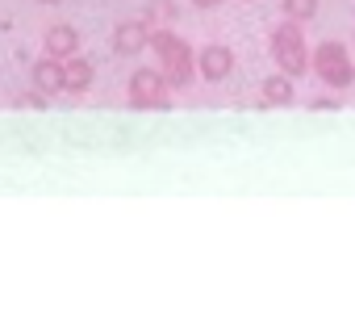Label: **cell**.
<instances>
[{"label": "cell", "instance_id": "obj_15", "mask_svg": "<svg viewBox=\"0 0 355 314\" xmlns=\"http://www.w3.org/2000/svg\"><path fill=\"white\" fill-rule=\"evenodd\" d=\"M313 109H338V101H330V97H318V101H313Z\"/></svg>", "mask_w": 355, "mask_h": 314}, {"label": "cell", "instance_id": "obj_5", "mask_svg": "<svg viewBox=\"0 0 355 314\" xmlns=\"http://www.w3.org/2000/svg\"><path fill=\"white\" fill-rule=\"evenodd\" d=\"M230 72H234V51L226 42H205L197 51V80L222 84V80H230Z\"/></svg>", "mask_w": 355, "mask_h": 314}, {"label": "cell", "instance_id": "obj_11", "mask_svg": "<svg viewBox=\"0 0 355 314\" xmlns=\"http://www.w3.org/2000/svg\"><path fill=\"white\" fill-rule=\"evenodd\" d=\"M150 30H163V26H175L180 22V5L175 0H150L146 5V17H142Z\"/></svg>", "mask_w": 355, "mask_h": 314}, {"label": "cell", "instance_id": "obj_12", "mask_svg": "<svg viewBox=\"0 0 355 314\" xmlns=\"http://www.w3.org/2000/svg\"><path fill=\"white\" fill-rule=\"evenodd\" d=\"M280 13L288 17V22H313L318 17V0H280Z\"/></svg>", "mask_w": 355, "mask_h": 314}, {"label": "cell", "instance_id": "obj_14", "mask_svg": "<svg viewBox=\"0 0 355 314\" xmlns=\"http://www.w3.org/2000/svg\"><path fill=\"white\" fill-rule=\"evenodd\" d=\"M189 5H197L201 13H209V9H222V5H226V0H189Z\"/></svg>", "mask_w": 355, "mask_h": 314}, {"label": "cell", "instance_id": "obj_8", "mask_svg": "<svg viewBox=\"0 0 355 314\" xmlns=\"http://www.w3.org/2000/svg\"><path fill=\"white\" fill-rule=\"evenodd\" d=\"M80 30L76 26H51L46 30V38H42V51L51 55V59H71V55H80Z\"/></svg>", "mask_w": 355, "mask_h": 314}, {"label": "cell", "instance_id": "obj_9", "mask_svg": "<svg viewBox=\"0 0 355 314\" xmlns=\"http://www.w3.org/2000/svg\"><path fill=\"white\" fill-rule=\"evenodd\" d=\"M30 80H34V88H38L42 97H59V92H63V59L42 55V59L30 67Z\"/></svg>", "mask_w": 355, "mask_h": 314}, {"label": "cell", "instance_id": "obj_1", "mask_svg": "<svg viewBox=\"0 0 355 314\" xmlns=\"http://www.w3.org/2000/svg\"><path fill=\"white\" fill-rule=\"evenodd\" d=\"M150 51L159 59V72L167 76V84L175 92H184L197 84V51L180 38V34H171V26L163 30H150Z\"/></svg>", "mask_w": 355, "mask_h": 314}, {"label": "cell", "instance_id": "obj_10", "mask_svg": "<svg viewBox=\"0 0 355 314\" xmlns=\"http://www.w3.org/2000/svg\"><path fill=\"white\" fill-rule=\"evenodd\" d=\"M92 80H96V67H92L84 55H71V59H63V92H71V97H84V92L92 88Z\"/></svg>", "mask_w": 355, "mask_h": 314}, {"label": "cell", "instance_id": "obj_13", "mask_svg": "<svg viewBox=\"0 0 355 314\" xmlns=\"http://www.w3.org/2000/svg\"><path fill=\"white\" fill-rule=\"evenodd\" d=\"M13 105H17V109H46V97H42L38 88H30V92H21Z\"/></svg>", "mask_w": 355, "mask_h": 314}, {"label": "cell", "instance_id": "obj_16", "mask_svg": "<svg viewBox=\"0 0 355 314\" xmlns=\"http://www.w3.org/2000/svg\"><path fill=\"white\" fill-rule=\"evenodd\" d=\"M38 5H63V0H38Z\"/></svg>", "mask_w": 355, "mask_h": 314}, {"label": "cell", "instance_id": "obj_3", "mask_svg": "<svg viewBox=\"0 0 355 314\" xmlns=\"http://www.w3.org/2000/svg\"><path fill=\"white\" fill-rule=\"evenodd\" d=\"M309 72L326 84V88H338V92H347L351 84H355V59H351V51L343 47V42H322L318 51H309Z\"/></svg>", "mask_w": 355, "mask_h": 314}, {"label": "cell", "instance_id": "obj_4", "mask_svg": "<svg viewBox=\"0 0 355 314\" xmlns=\"http://www.w3.org/2000/svg\"><path fill=\"white\" fill-rule=\"evenodd\" d=\"M130 109H171V84L159 67H138L125 84Z\"/></svg>", "mask_w": 355, "mask_h": 314}, {"label": "cell", "instance_id": "obj_2", "mask_svg": "<svg viewBox=\"0 0 355 314\" xmlns=\"http://www.w3.org/2000/svg\"><path fill=\"white\" fill-rule=\"evenodd\" d=\"M268 47H272V59H276V67H280L284 76L301 80V76L309 72V42H305V26H301V22H288V17H284L280 26H272Z\"/></svg>", "mask_w": 355, "mask_h": 314}, {"label": "cell", "instance_id": "obj_6", "mask_svg": "<svg viewBox=\"0 0 355 314\" xmlns=\"http://www.w3.org/2000/svg\"><path fill=\"white\" fill-rule=\"evenodd\" d=\"M146 47H150V26H146L142 17H138V22H121V26L113 30V55L138 59Z\"/></svg>", "mask_w": 355, "mask_h": 314}, {"label": "cell", "instance_id": "obj_7", "mask_svg": "<svg viewBox=\"0 0 355 314\" xmlns=\"http://www.w3.org/2000/svg\"><path fill=\"white\" fill-rule=\"evenodd\" d=\"M259 97H263V105H268V109H288V105L297 101V80H293V76H284V72L276 67L272 76H263Z\"/></svg>", "mask_w": 355, "mask_h": 314}]
</instances>
